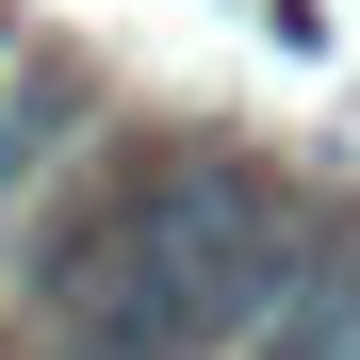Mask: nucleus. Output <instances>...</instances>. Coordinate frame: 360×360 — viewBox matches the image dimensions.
<instances>
[{"mask_svg": "<svg viewBox=\"0 0 360 360\" xmlns=\"http://www.w3.org/2000/svg\"><path fill=\"white\" fill-rule=\"evenodd\" d=\"M66 131H82V82H66V66H0V197H17Z\"/></svg>", "mask_w": 360, "mask_h": 360, "instance_id": "nucleus-1", "label": "nucleus"}, {"mask_svg": "<svg viewBox=\"0 0 360 360\" xmlns=\"http://www.w3.org/2000/svg\"><path fill=\"white\" fill-rule=\"evenodd\" d=\"M49 360H115V344H82V328H66V344H49Z\"/></svg>", "mask_w": 360, "mask_h": 360, "instance_id": "nucleus-2", "label": "nucleus"}]
</instances>
